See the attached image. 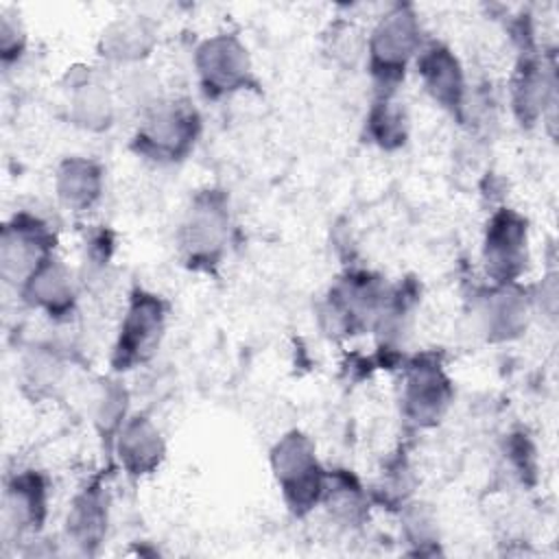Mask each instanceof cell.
Returning <instances> with one entry per match:
<instances>
[{"mask_svg":"<svg viewBox=\"0 0 559 559\" xmlns=\"http://www.w3.org/2000/svg\"><path fill=\"white\" fill-rule=\"evenodd\" d=\"M199 133V116L188 103H157L153 105L138 131V151L159 159H181L194 144Z\"/></svg>","mask_w":559,"mask_h":559,"instance_id":"3957f363","label":"cell"},{"mask_svg":"<svg viewBox=\"0 0 559 559\" xmlns=\"http://www.w3.org/2000/svg\"><path fill=\"white\" fill-rule=\"evenodd\" d=\"M271 465L288 507L297 515L308 513L323 498L325 474L319 467L312 441L301 432H288L277 441Z\"/></svg>","mask_w":559,"mask_h":559,"instance_id":"7a4b0ae2","label":"cell"},{"mask_svg":"<svg viewBox=\"0 0 559 559\" xmlns=\"http://www.w3.org/2000/svg\"><path fill=\"white\" fill-rule=\"evenodd\" d=\"M153 48V31L144 20H118L103 31L100 50L114 61H138Z\"/></svg>","mask_w":559,"mask_h":559,"instance_id":"2e32d148","label":"cell"},{"mask_svg":"<svg viewBox=\"0 0 559 559\" xmlns=\"http://www.w3.org/2000/svg\"><path fill=\"white\" fill-rule=\"evenodd\" d=\"M526 260V223L511 210H500L487 225L485 264L498 284L513 282Z\"/></svg>","mask_w":559,"mask_h":559,"instance_id":"ba28073f","label":"cell"},{"mask_svg":"<svg viewBox=\"0 0 559 559\" xmlns=\"http://www.w3.org/2000/svg\"><path fill=\"white\" fill-rule=\"evenodd\" d=\"M103 188V173L98 164L83 157L66 159L57 170V194L63 205L72 210L92 207Z\"/></svg>","mask_w":559,"mask_h":559,"instance_id":"5bb4252c","label":"cell"},{"mask_svg":"<svg viewBox=\"0 0 559 559\" xmlns=\"http://www.w3.org/2000/svg\"><path fill=\"white\" fill-rule=\"evenodd\" d=\"M22 293L28 304L46 310L50 317H68L74 308V282L70 271L52 255L44 260L24 282Z\"/></svg>","mask_w":559,"mask_h":559,"instance_id":"8fae6325","label":"cell"},{"mask_svg":"<svg viewBox=\"0 0 559 559\" xmlns=\"http://www.w3.org/2000/svg\"><path fill=\"white\" fill-rule=\"evenodd\" d=\"M166 310L164 304L148 293H135L122 317L120 334L114 347V369L124 371L148 360L162 338Z\"/></svg>","mask_w":559,"mask_h":559,"instance_id":"5b68a950","label":"cell"},{"mask_svg":"<svg viewBox=\"0 0 559 559\" xmlns=\"http://www.w3.org/2000/svg\"><path fill=\"white\" fill-rule=\"evenodd\" d=\"M369 68L376 81L391 96L393 85L404 76L406 63L419 52V22L408 4H397L380 17L369 39Z\"/></svg>","mask_w":559,"mask_h":559,"instance_id":"6da1fadb","label":"cell"},{"mask_svg":"<svg viewBox=\"0 0 559 559\" xmlns=\"http://www.w3.org/2000/svg\"><path fill=\"white\" fill-rule=\"evenodd\" d=\"M229 231V212L218 192L199 194L188 210L179 242L188 264L210 269L223 255Z\"/></svg>","mask_w":559,"mask_h":559,"instance_id":"277c9868","label":"cell"},{"mask_svg":"<svg viewBox=\"0 0 559 559\" xmlns=\"http://www.w3.org/2000/svg\"><path fill=\"white\" fill-rule=\"evenodd\" d=\"M0 48H2V61L9 63L11 59H17L24 48V33L17 22H11V17H2L0 28Z\"/></svg>","mask_w":559,"mask_h":559,"instance_id":"cb8c5ba5","label":"cell"},{"mask_svg":"<svg viewBox=\"0 0 559 559\" xmlns=\"http://www.w3.org/2000/svg\"><path fill=\"white\" fill-rule=\"evenodd\" d=\"M124 402L127 395L122 389L118 386H107L105 393L100 395V404H98V413H96V421L98 426L109 435L122 428V417H124Z\"/></svg>","mask_w":559,"mask_h":559,"instance_id":"603a6c76","label":"cell"},{"mask_svg":"<svg viewBox=\"0 0 559 559\" xmlns=\"http://www.w3.org/2000/svg\"><path fill=\"white\" fill-rule=\"evenodd\" d=\"M417 72L426 92L452 114H461L465 98V79L459 59L441 44L424 48L417 57Z\"/></svg>","mask_w":559,"mask_h":559,"instance_id":"30bf717a","label":"cell"},{"mask_svg":"<svg viewBox=\"0 0 559 559\" xmlns=\"http://www.w3.org/2000/svg\"><path fill=\"white\" fill-rule=\"evenodd\" d=\"M550 85L535 61H524L513 81V109L522 124H533L548 105Z\"/></svg>","mask_w":559,"mask_h":559,"instance_id":"e0dca14e","label":"cell"},{"mask_svg":"<svg viewBox=\"0 0 559 559\" xmlns=\"http://www.w3.org/2000/svg\"><path fill=\"white\" fill-rule=\"evenodd\" d=\"M118 456L129 474L142 476L153 472L164 456L159 430L146 417H133L118 430Z\"/></svg>","mask_w":559,"mask_h":559,"instance_id":"7c38bea8","label":"cell"},{"mask_svg":"<svg viewBox=\"0 0 559 559\" xmlns=\"http://www.w3.org/2000/svg\"><path fill=\"white\" fill-rule=\"evenodd\" d=\"M369 131H371V138L382 148H395V146L404 144L406 118H404L402 109L393 107L389 96H382V100L376 103V107L371 109Z\"/></svg>","mask_w":559,"mask_h":559,"instance_id":"7402d4cb","label":"cell"},{"mask_svg":"<svg viewBox=\"0 0 559 559\" xmlns=\"http://www.w3.org/2000/svg\"><path fill=\"white\" fill-rule=\"evenodd\" d=\"M107 526V509L103 493L98 487L85 489L81 496L74 498L70 513H68V535L72 542L85 550L96 546Z\"/></svg>","mask_w":559,"mask_h":559,"instance_id":"9a60e30c","label":"cell"},{"mask_svg":"<svg viewBox=\"0 0 559 559\" xmlns=\"http://www.w3.org/2000/svg\"><path fill=\"white\" fill-rule=\"evenodd\" d=\"M197 72L207 94L221 96L236 92L251 79L247 48L234 35L210 37L197 50Z\"/></svg>","mask_w":559,"mask_h":559,"instance_id":"52a82bcc","label":"cell"},{"mask_svg":"<svg viewBox=\"0 0 559 559\" xmlns=\"http://www.w3.org/2000/svg\"><path fill=\"white\" fill-rule=\"evenodd\" d=\"M61 378V362L55 354L37 347L22 362V386L33 395H48Z\"/></svg>","mask_w":559,"mask_h":559,"instance_id":"ffe728a7","label":"cell"},{"mask_svg":"<svg viewBox=\"0 0 559 559\" xmlns=\"http://www.w3.org/2000/svg\"><path fill=\"white\" fill-rule=\"evenodd\" d=\"M323 498H325L330 511L345 522H356L362 515L365 502H362L360 487L347 474H334L330 478L325 476Z\"/></svg>","mask_w":559,"mask_h":559,"instance_id":"44dd1931","label":"cell"},{"mask_svg":"<svg viewBox=\"0 0 559 559\" xmlns=\"http://www.w3.org/2000/svg\"><path fill=\"white\" fill-rule=\"evenodd\" d=\"M4 515L17 531H37L46 515V485L35 472L17 474L4 491Z\"/></svg>","mask_w":559,"mask_h":559,"instance_id":"4fadbf2b","label":"cell"},{"mask_svg":"<svg viewBox=\"0 0 559 559\" xmlns=\"http://www.w3.org/2000/svg\"><path fill=\"white\" fill-rule=\"evenodd\" d=\"M483 314L489 338H511L526 323V304L520 293L504 288L489 297Z\"/></svg>","mask_w":559,"mask_h":559,"instance_id":"ac0fdd59","label":"cell"},{"mask_svg":"<svg viewBox=\"0 0 559 559\" xmlns=\"http://www.w3.org/2000/svg\"><path fill=\"white\" fill-rule=\"evenodd\" d=\"M70 109H72L74 124H79L83 129L100 131L111 124V116H114L111 98H109L107 90L96 83L76 85L72 100H70Z\"/></svg>","mask_w":559,"mask_h":559,"instance_id":"d6986e66","label":"cell"},{"mask_svg":"<svg viewBox=\"0 0 559 559\" xmlns=\"http://www.w3.org/2000/svg\"><path fill=\"white\" fill-rule=\"evenodd\" d=\"M452 397L448 378L437 365L411 367L404 384V415L415 426H432L441 419Z\"/></svg>","mask_w":559,"mask_h":559,"instance_id":"9c48e42d","label":"cell"},{"mask_svg":"<svg viewBox=\"0 0 559 559\" xmlns=\"http://www.w3.org/2000/svg\"><path fill=\"white\" fill-rule=\"evenodd\" d=\"M52 234L39 218L28 214H15L2 229L0 240V273L4 282L20 284L33 275V271L50 258Z\"/></svg>","mask_w":559,"mask_h":559,"instance_id":"8992f818","label":"cell"}]
</instances>
